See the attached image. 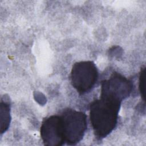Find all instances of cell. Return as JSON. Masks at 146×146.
Listing matches in <instances>:
<instances>
[{"label": "cell", "instance_id": "obj_4", "mask_svg": "<svg viewBox=\"0 0 146 146\" xmlns=\"http://www.w3.org/2000/svg\"><path fill=\"white\" fill-rule=\"evenodd\" d=\"M132 90V82L116 72H113L108 79L101 82L100 95L121 102L131 95Z\"/></svg>", "mask_w": 146, "mask_h": 146}, {"label": "cell", "instance_id": "obj_1", "mask_svg": "<svg viewBox=\"0 0 146 146\" xmlns=\"http://www.w3.org/2000/svg\"><path fill=\"white\" fill-rule=\"evenodd\" d=\"M121 102L103 95L89 105L90 120L95 137H106L116 128Z\"/></svg>", "mask_w": 146, "mask_h": 146}, {"label": "cell", "instance_id": "obj_7", "mask_svg": "<svg viewBox=\"0 0 146 146\" xmlns=\"http://www.w3.org/2000/svg\"><path fill=\"white\" fill-rule=\"evenodd\" d=\"M145 67L144 66L141 68L139 74V88L141 97L144 102L145 100V78H146V71Z\"/></svg>", "mask_w": 146, "mask_h": 146}, {"label": "cell", "instance_id": "obj_3", "mask_svg": "<svg viewBox=\"0 0 146 146\" xmlns=\"http://www.w3.org/2000/svg\"><path fill=\"white\" fill-rule=\"evenodd\" d=\"M98 78V69L93 61H79L72 65L70 81L72 86L80 95L90 92Z\"/></svg>", "mask_w": 146, "mask_h": 146}, {"label": "cell", "instance_id": "obj_2", "mask_svg": "<svg viewBox=\"0 0 146 146\" xmlns=\"http://www.w3.org/2000/svg\"><path fill=\"white\" fill-rule=\"evenodd\" d=\"M65 144L75 145L83 138L87 129L86 114L80 111L66 108L60 113Z\"/></svg>", "mask_w": 146, "mask_h": 146}, {"label": "cell", "instance_id": "obj_6", "mask_svg": "<svg viewBox=\"0 0 146 146\" xmlns=\"http://www.w3.org/2000/svg\"><path fill=\"white\" fill-rule=\"evenodd\" d=\"M1 113V133L5 132L9 128L11 116H10V103L9 102L1 101L0 105Z\"/></svg>", "mask_w": 146, "mask_h": 146}, {"label": "cell", "instance_id": "obj_5", "mask_svg": "<svg viewBox=\"0 0 146 146\" xmlns=\"http://www.w3.org/2000/svg\"><path fill=\"white\" fill-rule=\"evenodd\" d=\"M40 134L44 145H64V136L60 115H52L44 118L41 123Z\"/></svg>", "mask_w": 146, "mask_h": 146}]
</instances>
